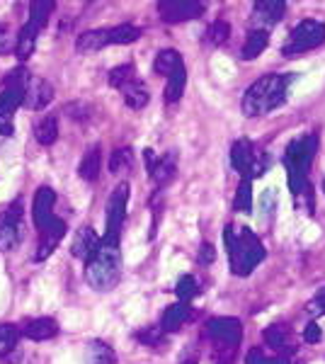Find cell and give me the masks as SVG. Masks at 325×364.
Listing matches in <instances>:
<instances>
[{
  "label": "cell",
  "instance_id": "6da1fadb",
  "mask_svg": "<svg viewBox=\"0 0 325 364\" xmlns=\"http://www.w3.org/2000/svg\"><path fill=\"white\" fill-rule=\"evenodd\" d=\"M54 207H56V192L49 185H41L32 202V221L39 233L37 252H34V260L37 262L46 260L58 248V243H61L68 231L66 219H61L54 211Z\"/></svg>",
  "mask_w": 325,
  "mask_h": 364
},
{
  "label": "cell",
  "instance_id": "7a4b0ae2",
  "mask_svg": "<svg viewBox=\"0 0 325 364\" xmlns=\"http://www.w3.org/2000/svg\"><path fill=\"white\" fill-rule=\"evenodd\" d=\"M318 134H306V136L294 139L284 151V168H287V180L289 190L297 202L306 199L309 211H313V187L309 182V170L313 166V158L318 154Z\"/></svg>",
  "mask_w": 325,
  "mask_h": 364
},
{
  "label": "cell",
  "instance_id": "3957f363",
  "mask_svg": "<svg viewBox=\"0 0 325 364\" xmlns=\"http://www.w3.org/2000/svg\"><path fill=\"white\" fill-rule=\"evenodd\" d=\"M297 80V73H287V75H279V73H267L262 78H257L255 83L245 90L243 95V114L245 117H265L270 112H275L277 107L287 102V95H289V85Z\"/></svg>",
  "mask_w": 325,
  "mask_h": 364
},
{
  "label": "cell",
  "instance_id": "277c9868",
  "mask_svg": "<svg viewBox=\"0 0 325 364\" xmlns=\"http://www.w3.org/2000/svg\"><path fill=\"white\" fill-rule=\"evenodd\" d=\"M223 240H226L230 272H233L235 277H247V274L267 257V250H265L262 240H260L257 233L250 231L247 226L235 228L233 224H228L226 231H223Z\"/></svg>",
  "mask_w": 325,
  "mask_h": 364
},
{
  "label": "cell",
  "instance_id": "5b68a950",
  "mask_svg": "<svg viewBox=\"0 0 325 364\" xmlns=\"http://www.w3.org/2000/svg\"><path fill=\"white\" fill-rule=\"evenodd\" d=\"M122 279L119 240L100 238V245L85 260V282L97 291H110Z\"/></svg>",
  "mask_w": 325,
  "mask_h": 364
},
{
  "label": "cell",
  "instance_id": "8992f818",
  "mask_svg": "<svg viewBox=\"0 0 325 364\" xmlns=\"http://www.w3.org/2000/svg\"><path fill=\"white\" fill-rule=\"evenodd\" d=\"M32 80V73L25 66H17L5 75L0 92V139H10L15 134V112L25 102V90Z\"/></svg>",
  "mask_w": 325,
  "mask_h": 364
},
{
  "label": "cell",
  "instance_id": "52a82bcc",
  "mask_svg": "<svg viewBox=\"0 0 325 364\" xmlns=\"http://www.w3.org/2000/svg\"><path fill=\"white\" fill-rule=\"evenodd\" d=\"M141 27L136 25H117V27H100V29H87L75 39V49L80 54H92L105 46H122V44H134L141 39Z\"/></svg>",
  "mask_w": 325,
  "mask_h": 364
},
{
  "label": "cell",
  "instance_id": "ba28073f",
  "mask_svg": "<svg viewBox=\"0 0 325 364\" xmlns=\"http://www.w3.org/2000/svg\"><path fill=\"white\" fill-rule=\"evenodd\" d=\"M54 10H56V3H51V0L49 3H46V0H41V3H29V17L15 37V56L20 58V61H27V58L34 54L39 32L46 27V22H49Z\"/></svg>",
  "mask_w": 325,
  "mask_h": 364
},
{
  "label": "cell",
  "instance_id": "9c48e42d",
  "mask_svg": "<svg viewBox=\"0 0 325 364\" xmlns=\"http://www.w3.org/2000/svg\"><path fill=\"white\" fill-rule=\"evenodd\" d=\"M325 44V22L321 20H301L289 32L287 44L282 46V54L287 58H297L306 51H313Z\"/></svg>",
  "mask_w": 325,
  "mask_h": 364
},
{
  "label": "cell",
  "instance_id": "30bf717a",
  "mask_svg": "<svg viewBox=\"0 0 325 364\" xmlns=\"http://www.w3.org/2000/svg\"><path fill=\"white\" fill-rule=\"evenodd\" d=\"M206 338L211 340L216 352H226L233 360V352L243 340V323L233 316H216V318L206 321Z\"/></svg>",
  "mask_w": 325,
  "mask_h": 364
},
{
  "label": "cell",
  "instance_id": "8fae6325",
  "mask_svg": "<svg viewBox=\"0 0 325 364\" xmlns=\"http://www.w3.org/2000/svg\"><path fill=\"white\" fill-rule=\"evenodd\" d=\"M230 166H233V170L238 175H243L247 180H255L265 175L270 161L257 154L250 139H238L230 146Z\"/></svg>",
  "mask_w": 325,
  "mask_h": 364
},
{
  "label": "cell",
  "instance_id": "7c38bea8",
  "mask_svg": "<svg viewBox=\"0 0 325 364\" xmlns=\"http://www.w3.org/2000/svg\"><path fill=\"white\" fill-rule=\"evenodd\" d=\"M22 199L17 197L8 207L0 209V252H13L22 243Z\"/></svg>",
  "mask_w": 325,
  "mask_h": 364
},
{
  "label": "cell",
  "instance_id": "4fadbf2b",
  "mask_svg": "<svg viewBox=\"0 0 325 364\" xmlns=\"http://www.w3.org/2000/svg\"><path fill=\"white\" fill-rule=\"evenodd\" d=\"M127 207H129V182H119L114 187L107 204V228H105V238L119 240L124 219H127Z\"/></svg>",
  "mask_w": 325,
  "mask_h": 364
},
{
  "label": "cell",
  "instance_id": "5bb4252c",
  "mask_svg": "<svg viewBox=\"0 0 325 364\" xmlns=\"http://www.w3.org/2000/svg\"><path fill=\"white\" fill-rule=\"evenodd\" d=\"M204 10H206V5L199 3V0H163V3H158L161 20L168 22V25L197 20V17L204 15Z\"/></svg>",
  "mask_w": 325,
  "mask_h": 364
},
{
  "label": "cell",
  "instance_id": "9a60e30c",
  "mask_svg": "<svg viewBox=\"0 0 325 364\" xmlns=\"http://www.w3.org/2000/svg\"><path fill=\"white\" fill-rule=\"evenodd\" d=\"M284 13H287L284 0H260V3L252 5V27L250 29L270 32L275 25H279Z\"/></svg>",
  "mask_w": 325,
  "mask_h": 364
},
{
  "label": "cell",
  "instance_id": "2e32d148",
  "mask_svg": "<svg viewBox=\"0 0 325 364\" xmlns=\"http://www.w3.org/2000/svg\"><path fill=\"white\" fill-rule=\"evenodd\" d=\"M144 158H146V163H149L151 180L156 182L158 187H165L170 180L175 178V173H177V156H175V151H168V154H163V156H156L151 149H146Z\"/></svg>",
  "mask_w": 325,
  "mask_h": 364
},
{
  "label": "cell",
  "instance_id": "e0dca14e",
  "mask_svg": "<svg viewBox=\"0 0 325 364\" xmlns=\"http://www.w3.org/2000/svg\"><path fill=\"white\" fill-rule=\"evenodd\" d=\"M51 100H54V85H51L46 78H32L25 90V102H22V107L39 112V109H44Z\"/></svg>",
  "mask_w": 325,
  "mask_h": 364
},
{
  "label": "cell",
  "instance_id": "ac0fdd59",
  "mask_svg": "<svg viewBox=\"0 0 325 364\" xmlns=\"http://www.w3.org/2000/svg\"><path fill=\"white\" fill-rule=\"evenodd\" d=\"M20 331L27 340L44 343V340H51L58 336V323H56V318H51V316H39V318L25 321V326H22Z\"/></svg>",
  "mask_w": 325,
  "mask_h": 364
},
{
  "label": "cell",
  "instance_id": "d6986e66",
  "mask_svg": "<svg viewBox=\"0 0 325 364\" xmlns=\"http://www.w3.org/2000/svg\"><path fill=\"white\" fill-rule=\"evenodd\" d=\"M100 245V238H97V233L92 231L90 226H82L75 231V236L73 240H70V255L73 257H78V260L85 262L87 257L95 252V248Z\"/></svg>",
  "mask_w": 325,
  "mask_h": 364
},
{
  "label": "cell",
  "instance_id": "ffe728a7",
  "mask_svg": "<svg viewBox=\"0 0 325 364\" xmlns=\"http://www.w3.org/2000/svg\"><path fill=\"white\" fill-rule=\"evenodd\" d=\"M190 318H192V306L185 301H177L163 311L161 328H163V333H177Z\"/></svg>",
  "mask_w": 325,
  "mask_h": 364
},
{
  "label": "cell",
  "instance_id": "44dd1931",
  "mask_svg": "<svg viewBox=\"0 0 325 364\" xmlns=\"http://www.w3.org/2000/svg\"><path fill=\"white\" fill-rule=\"evenodd\" d=\"M119 92H122L124 102H127V107H132V109H144L146 105L151 102V92H149V87H146L144 80H139V78L129 80L127 85L119 87Z\"/></svg>",
  "mask_w": 325,
  "mask_h": 364
},
{
  "label": "cell",
  "instance_id": "7402d4cb",
  "mask_svg": "<svg viewBox=\"0 0 325 364\" xmlns=\"http://www.w3.org/2000/svg\"><path fill=\"white\" fill-rule=\"evenodd\" d=\"M265 343H267V348L275 350L277 355H287V352H292V333H289L287 326L275 323V326L265 328Z\"/></svg>",
  "mask_w": 325,
  "mask_h": 364
},
{
  "label": "cell",
  "instance_id": "603a6c76",
  "mask_svg": "<svg viewBox=\"0 0 325 364\" xmlns=\"http://www.w3.org/2000/svg\"><path fill=\"white\" fill-rule=\"evenodd\" d=\"M34 139L39 146H54L58 139V117L56 114H44L34 124Z\"/></svg>",
  "mask_w": 325,
  "mask_h": 364
},
{
  "label": "cell",
  "instance_id": "cb8c5ba5",
  "mask_svg": "<svg viewBox=\"0 0 325 364\" xmlns=\"http://www.w3.org/2000/svg\"><path fill=\"white\" fill-rule=\"evenodd\" d=\"M100 173H102V151H100V146H92V149L82 156V161L78 166V175L85 182H95L100 178Z\"/></svg>",
  "mask_w": 325,
  "mask_h": 364
},
{
  "label": "cell",
  "instance_id": "d4e9b609",
  "mask_svg": "<svg viewBox=\"0 0 325 364\" xmlns=\"http://www.w3.org/2000/svg\"><path fill=\"white\" fill-rule=\"evenodd\" d=\"M185 87H187V68L185 63L177 66L173 73L168 75V85H165V102L175 105L180 102L182 95H185Z\"/></svg>",
  "mask_w": 325,
  "mask_h": 364
},
{
  "label": "cell",
  "instance_id": "484cf974",
  "mask_svg": "<svg viewBox=\"0 0 325 364\" xmlns=\"http://www.w3.org/2000/svg\"><path fill=\"white\" fill-rule=\"evenodd\" d=\"M270 44V32H262V29H250L245 37V44H243V51H240V58L243 61H252L267 49Z\"/></svg>",
  "mask_w": 325,
  "mask_h": 364
},
{
  "label": "cell",
  "instance_id": "4316f807",
  "mask_svg": "<svg viewBox=\"0 0 325 364\" xmlns=\"http://www.w3.org/2000/svg\"><path fill=\"white\" fill-rule=\"evenodd\" d=\"M85 364H117V352L102 340H90L85 348Z\"/></svg>",
  "mask_w": 325,
  "mask_h": 364
},
{
  "label": "cell",
  "instance_id": "83f0119b",
  "mask_svg": "<svg viewBox=\"0 0 325 364\" xmlns=\"http://www.w3.org/2000/svg\"><path fill=\"white\" fill-rule=\"evenodd\" d=\"M182 56L180 51L175 49H163L161 54L156 56V61H153V73L156 75H170L177 66H182Z\"/></svg>",
  "mask_w": 325,
  "mask_h": 364
},
{
  "label": "cell",
  "instance_id": "f1b7e54d",
  "mask_svg": "<svg viewBox=\"0 0 325 364\" xmlns=\"http://www.w3.org/2000/svg\"><path fill=\"white\" fill-rule=\"evenodd\" d=\"M233 211L238 214H252V180L243 178L238 182V190H235L233 197Z\"/></svg>",
  "mask_w": 325,
  "mask_h": 364
},
{
  "label": "cell",
  "instance_id": "f546056e",
  "mask_svg": "<svg viewBox=\"0 0 325 364\" xmlns=\"http://www.w3.org/2000/svg\"><path fill=\"white\" fill-rule=\"evenodd\" d=\"M22 338V331L15 323H0V357H8L17 348Z\"/></svg>",
  "mask_w": 325,
  "mask_h": 364
},
{
  "label": "cell",
  "instance_id": "4dcf8cb0",
  "mask_svg": "<svg viewBox=\"0 0 325 364\" xmlns=\"http://www.w3.org/2000/svg\"><path fill=\"white\" fill-rule=\"evenodd\" d=\"M134 166V154H132V149H114L110 154V163H107V168H110V173L112 175H122V173H129Z\"/></svg>",
  "mask_w": 325,
  "mask_h": 364
},
{
  "label": "cell",
  "instance_id": "1f68e13d",
  "mask_svg": "<svg viewBox=\"0 0 325 364\" xmlns=\"http://www.w3.org/2000/svg\"><path fill=\"white\" fill-rule=\"evenodd\" d=\"M206 42H209L211 46H221V44H226L228 42V37H230V25L226 20H214L209 27H206Z\"/></svg>",
  "mask_w": 325,
  "mask_h": 364
},
{
  "label": "cell",
  "instance_id": "d6a6232c",
  "mask_svg": "<svg viewBox=\"0 0 325 364\" xmlns=\"http://www.w3.org/2000/svg\"><path fill=\"white\" fill-rule=\"evenodd\" d=\"M175 294H177V301L190 304L192 299L199 294V284H197V279H194L192 274H182V277L177 279V284H175Z\"/></svg>",
  "mask_w": 325,
  "mask_h": 364
},
{
  "label": "cell",
  "instance_id": "836d02e7",
  "mask_svg": "<svg viewBox=\"0 0 325 364\" xmlns=\"http://www.w3.org/2000/svg\"><path fill=\"white\" fill-rule=\"evenodd\" d=\"M136 78V68H134V63H122V66H117V68H112L110 70V85L112 87H124L129 83V80H134Z\"/></svg>",
  "mask_w": 325,
  "mask_h": 364
},
{
  "label": "cell",
  "instance_id": "e575fe53",
  "mask_svg": "<svg viewBox=\"0 0 325 364\" xmlns=\"http://www.w3.org/2000/svg\"><path fill=\"white\" fill-rule=\"evenodd\" d=\"M245 364H289V357L287 355L270 357V355H265V352L260 350V348H252L250 352H247Z\"/></svg>",
  "mask_w": 325,
  "mask_h": 364
},
{
  "label": "cell",
  "instance_id": "d590c367",
  "mask_svg": "<svg viewBox=\"0 0 325 364\" xmlns=\"http://www.w3.org/2000/svg\"><path fill=\"white\" fill-rule=\"evenodd\" d=\"M136 340L151 345V348H161V345H165V333L163 328H146V331L136 333Z\"/></svg>",
  "mask_w": 325,
  "mask_h": 364
},
{
  "label": "cell",
  "instance_id": "8d00e7d4",
  "mask_svg": "<svg viewBox=\"0 0 325 364\" xmlns=\"http://www.w3.org/2000/svg\"><path fill=\"white\" fill-rule=\"evenodd\" d=\"M306 311H309L313 318H318V316H325V287H323V289H318L316 296H313L311 301L306 304Z\"/></svg>",
  "mask_w": 325,
  "mask_h": 364
},
{
  "label": "cell",
  "instance_id": "74e56055",
  "mask_svg": "<svg viewBox=\"0 0 325 364\" xmlns=\"http://www.w3.org/2000/svg\"><path fill=\"white\" fill-rule=\"evenodd\" d=\"M304 340H306V343H311V345L321 343V340H323V331H321V326H318L316 321H311L309 326L304 328Z\"/></svg>",
  "mask_w": 325,
  "mask_h": 364
},
{
  "label": "cell",
  "instance_id": "f35d334b",
  "mask_svg": "<svg viewBox=\"0 0 325 364\" xmlns=\"http://www.w3.org/2000/svg\"><path fill=\"white\" fill-rule=\"evenodd\" d=\"M214 257H216L214 245H211V243H204V245H202V250H199V262H202V265H209V262H214Z\"/></svg>",
  "mask_w": 325,
  "mask_h": 364
},
{
  "label": "cell",
  "instance_id": "ab89813d",
  "mask_svg": "<svg viewBox=\"0 0 325 364\" xmlns=\"http://www.w3.org/2000/svg\"><path fill=\"white\" fill-rule=\"evenodd\" d=\"M260 209H265V214H272L275 211V190H267L262 195V199H260Z\"/></svg>",
  "mask_w": 325,
  "mask_h": 364
},
{
  "label": "cell",
  "instance_id": "60d3db41",
  "mask_svg": "<svg viewBox=\"0 0 325 364\" xmlns=\"http://www.w3.org/2000/svg\"><path fill=\"white\" fill-rule=\"evenodd\" d=\"M5 37H8V27L0 25V54H8V49H13L10 42H5Z\"/></svg>",
  "mask_w": 325,
  "mask_h": 364
},
{
  "label": "cell",
  "instance_id": "b9f144b4",
  "mask_svg": "<svg viewBox=\"0 0 325 364\" xmlns=\"http://www.w3.org/2000/svg\"><path fill=\"white\" fill-rule=\"evenodd\" d=\"M323 192H325V180H323Z\"/></svg>",
  "mask_w": 325,
  "mask_h": 364
}]
</instances>
